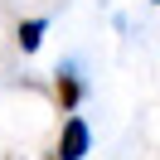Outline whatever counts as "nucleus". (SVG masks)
Segmentation results:
<instances>
[{"label":"nucleus","instance_id":"nucleus-4","mask_svg":"<svg viewBox=\"0 0 160 160\" xmlns=\"http://www.w3.org/2000/svg\"><path fill=\"white\" fill-rule=\"evenodd\" d=\"M53 160H58V155H53Z\"/></svg>","mask_w":160,"mask_h":160},{"label":"nucleus","instance_id":"nucleus-1","mask_svg":"<svg viewBox=\"0 0 160 160\" xmlns=\"http://www.w3.org/2000/svg\"><path fill=\"white\" fill-rule=\"evenodd\" d=\"M88 146H92L88 121H82V117H68V121H63V136H58V160H82Z\"/></svg>","mask_w":160,"mask_h":160},{"label":"nucleus","instance_id":"nucleus-2","mask_svg":"<svg viewBox=\"0 0 160 160\" xmlns=\"http://www.w3.org/2000/svg\"><path fill=\"white\" fill-rule=\"evenodd\" d=\"M53 92H58V102H63L68 112L82 102V82H78V68H73V63H58V73H53Z\"/></svg>","mask_w":160,"mask_h":160},{"label":"nucleus","instance_id":"nucleus-5","mask_svg":"<svg viewBox=\"0 0 160 160\" xmlns=\"http://www.w3.org/2000/svg\"><path fill=\"white\" fill-rule=\"evenodd\" d=\"M155 5H160V0H155Z\"/></svg>","mask_w":160,"mask_h":160},{"label":"nucleus","instance_id":"nucleus-3","mask_svg":"<svg viewBox=\"0 0 160 160\" xmlns=\"http://www.w3.org/2000/svg\"><path fill=\"white\" fill-rule=\"evenodd\" d=\"M44 29H49V20H24V24H20V49L34 53V49L44 44Z\"/></svg>","mask_w":160,"mask_h":160}]
</instances>
